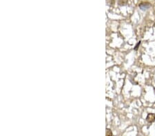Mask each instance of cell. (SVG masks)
<instances>
[{"label":"cell","mask_w":155,"mask_h":136,"mask_svg":"<svg viewBox=\"0 0 155 136\" xmlns=\"http://www.w3.org/2000/svg\"><path fill=\"white\" fill-rule=\"evenodd\" d=\"M146 120L149 123L154 122L155 121V113H149L146 118Z\"/></svg>","instance_id":"cell-2"},{"label":"cell","mask_w":155,"mask_h":136,"mask_svg":"<svg viewBox=\"0 0 155 136\" xmlns=\"http://www.w3.org/2000/svg\"><path fill=\"white\" fill-rule=\"evenodd\" d=\"M139 6L142 11H145V10H147L151 6V5H150V4H149L147 2H142L139 5Z\"/></svg>","instance_id":"cell-1"},{"label":"cell","mask_w":155,"mask_h":136,"mask_svg":"<svg viewBox=\"0 0 155 136\" xmlns=\"http://www.w3.org/2000/svg\"><path fill=\"white\" fill-rule=\"evenodd\" d=\"M108 132L106 134H107V135H108V136H112V132H111L110 131V129H108Z\"/></svg>","instance_id":"cell-4"},{"label":"cell","mask_w":155,"mask_h":136,"mask_svg":"<svg viewBox=\"0 0 155 136\" xmlns=\"http://www.w3.org/2000/svg\"></svg>","instance_id":"cell-5"},{"label":"cell","mask_w":155,"mask_h":136,"mask_svg":"<svg viewBox=\"0 0 155 136\" xmlns=\"http://www.w3.org/2000/svg\"><path fill=\"white\" fill-rule=\"evenodd\" d=\"M140 44H141V41H139V42L136 44V45L135 46V48H134L135 50H138V47H139V46L140 45Z\"/></svg>","instance_id":"cell-3"}]
</instances>
